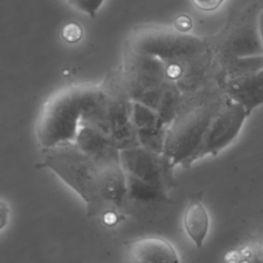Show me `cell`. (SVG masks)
Instances as JSON below:
<instances>
[{
    "label": "cell",
    "mask_w": 263,
    "mask_h": 263,
    "mask_svg": "<svg viewBox=\"0 0 263 263\" xmlns=\"http://www.w3.org/2000/svg\"><path fill=\"white\" fill-rule=\"evenodd\" d=\"M100 92V89L93 87L72 86L50 97L44 104L36 125L41 148L74 142L84 115Z\"/></svg>",
    "instance_id": "2"
},
{
    "label": "cell",
    "mask_w": 263,
    "mask_h": 263,
    "mask_svg": "<svg viewBox=\"0 0 263 263\" xmlns=\"http://www.w3.org/2000/svg\"><path fill=\"white\" fill-rule=\"evenodd\" d=\"M261 69H263V54L230 58L227 66V73L228 78H235L256 73Z\"/></svg>",
    "instance_id": "12"
},
{
    "label": "cell",
    "mask_w": 263,
    "mask_h": 263,
    "mask_svg": "<svg viewBox=\"0 0 263 263\" xmlns=\"http://www.w3.org/2000/svg\"><path fill=\"white\" fill-rule=\"evenodd\" d=\"M257 21H258V29H259L260 38H261V41H262V44H263V9L260 12Z\"/></svg>",
    "instance_id": "18"
},
{
    "label": "cell",
    "mask_w": 263,
    "mask_h": 263,
    "mask_svg": "<svg viewBox=\"0 0 263 263\" xmlns=\"http://www.w3.org/2000/svg\"><path fill=\"white\" fill-rule=\"evenodd\" d=\"M228 263H263V248L252 243L229 254Z\"/></svg>",
    "instance_id": "13"
},
{
    "label": "cell",
    "mask_w": 263,
    "mask_h": 263,
    "mask_svg": "<svg viewBox=\"0 0 263 263\" xmlns=\"http://www.w3.org/2000/svg\"><path fill=\"white\" fill-rule=\"evenodd\" d=\"M248 115L240 104L229 99L215 115L197 152L196 160L206 155H215L227 147L239 133Z\"/></svg>",
    "instance_id": "4"
},
{
    "label": "cell",
    "mask_w": 263,
    "mask_h": 263,
    "mask_svg": "<svg viewBox=\"0 0 263 263\" xmlns=\"http://www.w3.org/2000/svg\"><path fill=\"white\" fill-rule=\"evenodd\" d=\"M130 263H181L175 247L159 236H144L127 245Z\"/></svg>",
    "instance_id": "5"
},
{
    "label": "cell",
    "mask_w": 263,
    "mask_h": 263,
    "mask_svg": "<svg viewBox=\"0 0 263 263\" xmlns=\"http://www.w3.org/2000/svg\"><path fill=\"white\" fill-rule=\"evenodd\" d=\"M183 224L195 247L200 248L209 232L210 217L199 197L192 198L187 204L183 215Z\"/></svg>",
    "instance_id": "9"
},
{
    "label": "cell",
    "mask_w": 263,
    "mask_h": 263,
    "mask_svg": "<svg viewBox=\"0 0 263 263\" xmlns=\"http://www.w3.org/2000/svg\"><path fill=\"white\" fill-rule=\"evenodd\" d=\"M74 143L80 150L104 163H121L120 151L111 140L95 127L81 125Z\"/></svg>",
    "instance_id": "7"
},
{
    "label": "cell",
    "mask_w": 263,
    "mask_h": 263,
    "mask_svg": "<svg viewBox=\"0 0 263 263\" xmlns=\"http://www.w3.org/2000/svg\"><path fill=\"white\" fill-rule=\"evenodd\" d=\"M37 167L53 172L83 200L89 217H116L128 199L126 178L121 163L101 162L74 142L42 149Z\"/></svg>",
    "instance_id": "1"
},
{
    "label": "cell",
    "mask_w": 263,
    "mask_h": 263,
    "mask_svg": "<svg viewBox=\"0 0 263 263\" xmlns=\"http://www.w3.org/2000/svg\"><path fill=\"white\" fill-rule=\"evenodd\" d=\"M120 162L126 180L136 181L162 192L173 184V165L164 154L141 146L120 151Z\"/></svg>",
    "instance_id": "3"
},
{
    "label": "cell",
    "mask_w": 263,
    "mask_h": 263,
    "mask_svg": "<svg viewBox=\"0 0 263 263\" xmlns=\"http://www.w3.org/2000/svg\"><path fill=\"white\" fill-rule=\"evenodd\" d=\"M63 36L68 42H77L82 36V30L77 24H69L64 28Z\"/></svg>",
    "instance_id": "15"
},
{
    "label": "cell",
    "mask_w": 263,
    "mask_h": 263,
    "mask_svg": "<svg viewBox=\"0 0 263 263\" xmlns=\"http://www.w3.org/2000/svg\"><path fill=\"white\" fill-rule=\"evenodd\" d=\"M225 89L229 99L240 104L250 114L263 104V69L247 76L228 78Z\"/></svg>",
    "instance_id": "6"
},
{
    "label": "cell",
    "mask_w": 263,
    "mask_h": 263,
    "mask_svg": "<svg viewBox=\"0 0 263 263\" xmlns=\"http://www.w3.org/2000/svg\"><path fill=\"white\" fill-rule=\"evenodd\" d=\"M193 4L201 10L210 11L218 8L224 0H191Z\"/></svg>",
    "instance_id": "16"
},
{
    "label": "cell",
    "mask_w": 263,
    "mask_h": 263,
    "mask_svg": "<svg viewBox=\"0 0 263 263\" xmlns=\"http://www.w3.org/2000/svg\"><path fill=\"white\" fill-rule=\"evenodd\" d=\"M167 127L162 125L149 129H137L140 146L151 152L164 154Z\"/></svg>",
    "instance_id": "11"
},
{
    "label": "cell",
    "mask_w": 263,
    "mask_h": 263,
    "mask_svg": "<svg viewBox=\"0 0 263 263\" xmlns=\"http://www.w3.org/2000/svg\"><path fill=\"white\" fill-rule=\"evenodd\" d=\"M0 229L2 230L6 224L8 223V219H9V209L6 205V203L4 202V200L1 201L0 204Z\"/></svg>",
    "instance_id": "17"
},
{
    "label": "cell",
    "mask_w": 263,
    "mask_h": 263,
    "mask_svg": "<svg viewBox=\"0 0 263 263\" xmlns=\"http://www.w3.org/2000/svg\"><path fill=\"white\" fill-rule=\"evenodd\" d=\"M227 50L230 58H242L263 54V44L260 38L258 21L247 24L236 30L228 41Z\"/></svg>",
    "instance_id": "8"
},
{
    "label": "cell",
    "mask_w": 263,
    "mask_h": 263,
    "mask_svg": "<svg viewBox=\"0 0 263 263\" xmlns=\"http://www.w3.org/2000/svg\"><path fill=\"white\" fill-rule=\"evenodd\" d=\"M69 5L80 12L93 17L106 0H65Z\"/></svg>",
    "instance_id": "14"
},
{
    "label": "cell",
    "mask_w": 263,
    "mask_h": 263,
    "mask_svg": "<svg viewBox=\"0 0 263 263\" xmlns=\"http://www.w3.org/2000/svg\"><path fill=\"white\" fill-rule=\"evenodd\" d=\"M130 119L137 129H149L164 125L156 110L139 102L132 104Z\"/></svg>",
    "instance_id": "10"
}]
</instances>
